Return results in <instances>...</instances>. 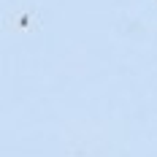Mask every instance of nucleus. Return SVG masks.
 Listing matches in <instances>:
<instances>
[]
</instances>
